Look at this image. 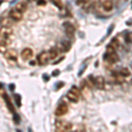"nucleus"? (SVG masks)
<instances>
[{
  "mask_svg": "<svg viewBox=\"0 0 132 132\" xmlns=\"http://www.w3.org/2000/svg\"><path fill=\"white\" fill-rule=\"evenodd\" d=\"M72 124L67 121H57L56 122V129L57 131H70L72 129Z\"/></svg>",
  "mask_w": 132,
  "mask_h": 132,
  "instance_id": "f257e3e1",
  "label": "nucleus"
},
{
  "mask_svg": "<svg viewBox=\"0 0 132 132\" xmlns=\"http://www.w3.org/2000/svg\"><path fill=\"white\" fill-rule=\"evenodd\" d=\"M66 96H67V98H68V99L70 100V101L74 102V103L78 102V101H79V97L78 96V95H76V94L74 93V92H72L71 91L69 92Z\"/></svg>",
  "mask_w": 132,
  "mask_h": 132,
  "instance_id": "4468645a",
  "label": "nucleus"
},
{
  "mask_svg": "<svg viewBox=\"0 0 132 132\" xmlns=\"http://www.w3.org/2000/svg\"><path fill=\"white\" fill-rule=\"evenodd\" d=\"M37 4H38V5H45L46 2L45 0H38V1H37Z\"/></svg>",
  "mask_w": 132,
  "mask_h": 132,
  "instance_id": "c85d7f7f",
  "label": "nucleus"
},
{
  "mask_svg": "<svg viewBox=\"0 0 132 132\" xmlns=\"http://www.w3.org/2000/svg\"><path fill=\"white\" fill-rule=\"evenodd\" d=\"M71 42L69 41H66V40L62 41L58 47V48L60 49L61 52H67V51H69L71 49Z\"/></svg>",
  "mask_w": 132,
  "mask_h": 132,
  "instance_id": "9b49d317",
  "label": "nucleus"
},
{
  "mask_svg": "<svg viewBox=\"0 0 132 132\" xmlns=\"http://www.w3.org/2000/svg\"><path fill=\"white\" fill-rule=\"evenodd\" d=\"M5 58L9 59L11 61H17V52L14 49H8L5 52Z\"/></svg>",
  "mask_w": 132,
  "mask_h": 132,
  "instance_id": "6e6552de",
  "label": "nucleus"
},
{
  "mask_svg": "<svg viewBox=\"0 0 132 132\" xmlns=\"http://www.w3.org/2000/svg\"><path fill=\"white\" fill-rule=\"evenodd\" d=\"M48 54H49V58L55 59L58 56V50L56 48H51L50 50L48 51Z\"/></svg>",
  "mask_w": 132,
  "mask_h": 132,
  "instance_id": "aec40b11",
  "label": "nucleus"
},
{
  "mask_svg": "<svg viewBox=\"0 0 132 132\" xmlns=\"http://www.w3.org/2000/svg\"><path fill=\"white\" fill-rule=\"evenodd\" d=\"M33 56V50L29 48H24L21 52V57H22L24 60H30Z\"/></svg>",
  "mask_w": 132,
  "mask_h": 132,
  "instance_id": "1a4fd4ad",
  "label": "nucleus"
},
{
  "mask_svg": "<svg viewBox=\"0 0 132 132\" xmlns=\"http://www.w3.org/2000/svg\"><path fill=\"white\" fill-rule=\"evenodd\" d=\"M49 59L50 58H49V54H48V52L43 51V52H41L38 56L37 61H38L40 65H45V64H47L48 63Z\"/></svg>",
  "mask_w": 132,
  "mask_h": 132,
  "instance_id": "f03ea898",
  "label": "nucleus"
},
{
  "mask_svg": "<svg viewBox=\"0 0 132 132\" xmlns=\"http://www.w3.org/2000/svg\"><path fill=\"white\" fill-rule=\"evenodd\" d=\"M67 112H68V106L65 103H62L56 107L55 114L57 116H62V115H64V114H67Z\"/></svg>",
  "mask_w": 132,
  "mask_h": 132,
  "instance_id": "0eeeda50",
  "label": "nucleus"
},
{
  "mask_svg": "<svg viewBox=\"0 0 132 132\" xmlns=\"http://www.w3.org/2000/svg\"><path fill=\"white\" fill-rule=\"evenodd\" d=\"M14 100H15V103L17 105V107H20L21 106V96L20 94H15L14 95Z\"/></svg>",
  "mask_w": 132,
  "mask_h": 132,
  "instance_id": "4be33fe9",
  "label": "nucleus"
},
{
  "mask_svg": "<svg viewBox=\"0 0 132 132\" xmlns=\"http://www.w3.org/2000/svg\"><path fill=\"white\" fill-rule=\"evenodd\" d=\"M13 22H14V20H12L10 17L9 18L3 19L2 20H1V24H2L3 26H11L13 24Z\"/></svg>",
  "mask_w": 132,
  "mask_h": 132,
  "instance_id": "dca6fc26",
  "label": "nucleus"
},
{
  "mask_svg": "<svg viewBox=\"0 0 132 132\" xmlns=\"http://www.w3.org/2000/svg\"><path fill=\"white\" fill-rule=\"evenodd\" d=\"M109 45H111L112 47L114 48H115V49H118L119 48V47H120V43H119V41H118V40H117L116 38H114L113 40L111 41V42H110V44Z\"/></svg>",
  "mask_w": 132,
  "mask_h": 132,
  "instance_id": "412c9836",
  "label": "nucleus"
},
{
  "mask_svg": "<svg viewBox=\"0 0 132 132\" xmlns=\"http://www.w3.org/2000/svg\"><path fill=\"white\" fill-rule=\"evenodd\" d=\"M11 44V40L9 38H1L0 40V47L5 48Z\"/></svg>",
  "mask_w": 132,
  "mask_h": 132,
  "instance_id": "f3484780",
  "label": "nucleus"
},
{
  "mask_svg": "<svg viewBox=\"0 0 132 132\" xmlns=\"http://www.w3.org/2000/svg\"><path fill=\"white\" fill-rule=\"evenodd\" d=\"M43 79H44V80H45V81H48V79H49V78L47 76V74H44V75H43Z\"/></svg>",
  "mask_w": 132,
  "mask_h": 132,
  "instance_id": "7c9ffc66",
  "label": "nucleus"
},
{
  "mask_svg": "<svg viewBox=\"0 0 132 132\" xmlns=\"http://www.w3.org/2000/svg\"><path fill=\"white\" fill-rule=\"evenodd\" d=\"M64 26V29H65V33H66V35L69 36V37H72L74 35V33H75V27L74 26L71 24V22L69 21H66L63 24Z\"/></svg>",
  "mask_w": 132,
  "mask_h": 132,
  "instance_id": "20e7f679",
  "label": "nucleus"
},
{
  "mask_svg": "<svg viewBox=\"0 0 132 132\" xmlns=\"http://www.w3.org/2000/svg\"><path fill=\"white\" fill-rule=\"evenodd\" d=\"M4 95V99H5V102H6V106H7V107L9 108V110H10L12 113H15V109H14V107H13V103L11 102V100H10V98L8 97V95H6L5 93H4L3 94Z\"/></svg>",
  "mask_w": 132,
  "mask_h": 132,
  "instance_id": "ddd939ff",
  "label": "nucleus"
},
{
  "mask_svg": "<svg viewBox=\"0 0 132 132\" xmlns=\"http://www.w3.org/2000/svg\"><path fill=\"white\" fill-rule=\"evenodd\" d=\"M9 17H10L12 20H13L14 21H20L22 20L23 16L22 13L18 11L17 9H13V10L10 11V13H9Z\"/></svg>",
  "mask_w": 132,
  "mask_h": 132,
  "instance_id": "423d86ee",
  "label": "nucleus"
},
{
  "mask_svg": "<svg viewBox=\"0 0 132 132\" xmlns=\"http://www.w3.org/2000/svg\"><path fill=\"white\" fill-rule=\"evenodd\" d=\"M59 74H60V71H59V70H55V71H53V72H52V76L57 77Z\"/></svg>",
  "mask_w": 132,
  "mask_h": 132,
  "instance_id": "cd10ccee",
  "label": "nucleus"
},
{
  "mask_svg": "<svg viewBox=\"0 0 132 132\" xmlns=\"http://www.w3.org/2000/svg\"><path fill=\"white\" fill-rule=\"evenodd\" d=\"M30 64L31 65H34V64H35V62H30Z\"/></svg>",
  "mask_w": 132,
  "mask_h": 132,
  "instance_id": "2f4dec72",
  "label": "nucleus"
},
{
  "mask_svg": "<svg viewBox=\"0 0 132 132\" xmlns=\"http://www.w3.org/2000/svg\"><path fill=\"white\" fill-rule=\"evenodd\" d=\"M36 1H38V0H36Z\"/></svg>",
  "mask_w": 132,
  "mask_h": 132,
  "instance_id": "72a5a7b5",
  "label": "nucleus"
},
{
  "mask_svg": "<svg viewBox=\"0 0 132 132\" xmlns=\"http://www.w3.org/2000/svg\"><path fill=\"white\" fill-rule=\"evenodd\" d=\"M95 86L99 90H104L105 88V79L102 76L97 77L95 79Z\"/></svg>",
  "mask_w": 132,
  "mask_h": 132,
  "instance_id": "9d476101",
  "label": "nucleus"
},
{
  "mask_svg": "<svg viewBox=\"0 0 132 132\" xmlns=\"http://www.w3.org/2000/svg\"><path fill=\"white\" fill-rule=\"evenodd\" d=\"M125 40H126V42H128V43H132V32L128 33L126 34Z\"/></svg>",
  "mask_w": 132,
  "mask_h": 132,
  "instance_id": "b1692460",
  "label": "nucleus"
},
{
  "mask_svg": "<svg viewBox=\"0 0 132 132\" xmlns=\"http://www.w3.org/2000/svg\"><path fill=\"white\" fill-rule=\"evenodd\" d=\"M13 34V29L10 26H2L0 28V38H10Z\"/></svg>",
  "mask_w": 132,
  "mask_h": 132,
  "instance_id": "39448f33",
  "label": "nucleus"
},
{
  "mask_svg": "<svg viewBox=\"0 0 132 132\" xmlns=\"http://www.w3.org/2000/svg\"><path fill=\"white\" fill-rule=\"evenodd\" d=\"M104 59L107 63H109L110 64H113L119 61V56L117 55L116 52H114V53H111V54L107 53L104 56Z\"/></svg>",
  "mask_w": 132,
  "mask_h": 132,
  "instance_id": "7ed1b4c3",
  "label": "nucleus"
},
{
  "mask_svg": "<svg viewBox=\"0 0 132 132\" xmlns=\"http://www.w3.org/2000/svg\"><path fill=\"white\" fill-rule=\"evenodd\" d=\"M114 52H116V49L115 48H114L113 47H112L111 45H108L107 46V53H114Z\"/></svg>",
  "mask_w": 132,
  "mask_h": 132,
  "instance_id": "a878e982",
  "label": "nucleus"
},
{
  "mask_svg": "<svg viewBox=\"0 0 132 132\" xmlns=\"http://www.w3.org/2000/svg\"><path fill=\"white\" fill-rule=\"evenodd\" d=\"M72 92H74V93L76 94V95H78L79 97L81 96V92H80V89H79L77 86H72L71 87V90Z\"/></svg>",
  "mask_w": 132,
  "mask_h": 132,
  "instance_id": "5701e85b",
  "label": "nucleus"
},
{
  "mask_svg": "<svg viewBox=\"0 0 132 132\" xmlns=\"http://www.w3.org/2000/svg\"><path fill=\"white\" fill-rule=\"evenodd\" d=\"M13 121H14V122L17 123V124H19V123L20 122V115H19L18 114H15V113H14V115H13Z\"/></svg>",
  "mask_w": 132,
  "mask_h": 132,
  "instance_id": "393cba45",
  "label": "nucleus"
},
{
  "mask_svg": "<svg viewBox=\"0 0 132 132\" xmlns=\"http://www.w3.org/2000/svg\"><path fill=\"white\" fill-rule=\"evenodd\" d=\"M1 88H2V85L0 84V89H1Z\"/></svg>",
  "mask_w": 132,
  "mask_h": 132,
  "instance_id": "473e14b6",
  "label": "nucleus"
},
{
  "mask_svg": "<svg viewBox=\"0 0 132 132\" xmlns=\"http://www.w3.org/2000/svg\"><path fill=\"white\" fill-rule=\"evenodd\" d=\"M15 9H17V10L21 12V13H24V12H26V9H27V5L24 2H20L16 5Z\"/></svg>",
  "mask_w": 132,
  "mask_h": 132,
  "instance_id": "2eb2a0df",
  "label": "nucleus"
},
{
  "mask_svg": "<svg viewBox=\"0 0 132 132\" xmlns=\"http://www.w3.org/2000/svg\"><path fill=\"white\" fill-rule=\"evenodd\" d=\"M9 89H10V91H13V90L15 89V86L13 84H11L10 86H9Z\"/></svg>",
  "mask_w": 132,
  "mask_h": 132,
  "instance_id": "c756f323",
  "label": "nucleus"
},
{
  "mask_svg": "<svg viewBox=\"0 0 132 132\" xmlns=\"http://www.w3.org/2000/svg\"><path fill=\"white\" fill-rule=\"evenodd\" d=\"M118 73L120 74V75H122V77H128V76H130V71H129V69L128 68H122V69H120L119 71H118Z\"/></svg>",
  "mask_w": 132,
  "mask_h": 132,
  "instance_id": "a211bd4d",
  "label": "nucleus"
},
{
  "mask_svg": "<svg viewBox=\"0 0 132 132\" xmlns=\"http://www.w3.org/2000/svg\"><path fill=\"white\" fill-rule=\"evenodd\" d=\"M89 0H77L76 1V4L78 5H86L88 3Z\"/></svg>",
  "mask_w": 132,
  "mask_h": 132,
  "instance_id": "bb28decb",
  "label": "nucleus"
},
{
  "mask_svg": "<svg viewBox=\"0 0 132 132\" xmlns=\"http://www.w3.org/2000/svg\"><path fill=\"white\" fill-rule=\"evenodd\" d=\"M102 7L106 12H111L114 8V4L111 0H105L104 2L102 3Z\"/></svg>",
  "mask_w": 132,
  "mask_h": 132,
  "instance_id": "f8f14e48",
  "label": "nucleus"
},
{
  "mask_svg": "<svg viewBox=\"0 0 132 132\" xmlns=\"http://www.w3.org/2000/svg\"><path fill=\"white\" fill-rule=\"evenodd\" d=\"M49 1H50L55 6H56L58 9H60V10L64 8V4L62 2V0H49Z\"/></svg>",
  "mask_w": 132,
  "mask_h": 132,
  "instance_id": "6ab92c4d",
  "label": "nucleus"
}]
</instances>
